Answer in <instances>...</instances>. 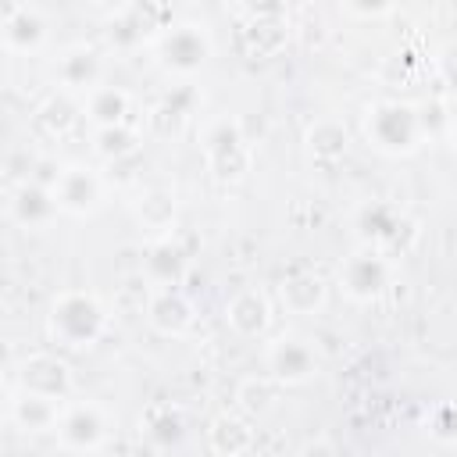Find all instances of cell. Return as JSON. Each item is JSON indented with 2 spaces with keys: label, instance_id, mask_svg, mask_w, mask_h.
I'll return each mask as SVG.
<instances>
[{
  "label": "cell",
  "instance_id": "cell-12",
  "mask_svg": "<svg viewBox=\"0 0 457 457\" xmlns=\"http://www.w3.org/2000/svg\"><path fill=\"white\" fill-rule=\"evenodd\" d=\"M0 39L7 54H36L50 39V18L39 4H7L0 18Z\"/></svg>",
  "mask_w": 457,
  "mask_h": 457
},
{
  "label": "cell",
  "instance_id": "cell-1",
  "mask_svg": "<svg viewBox=\"0 0 457 457\" xmlns=\"http://www.w3.org/2000/svg\"><path fill=\"white\" fill-rule=\"evenodd\" d=\"M111 311L93 289H61L46 303V336L64 350H89L107 332Z\"/></svg>",
  "mask_w": 457,
  "mask_h": 457
},
{
  "label": "cell",
  "instance_id": "cell-31",
  "mask_svg": "<svg viewBox=\"0 0 457 457\" xmlns=\"http://www.w3.org/2000/svg\"><path fill=\"white\" fill-rule=\"evenodd\" d=\"M296 457H339V450H336V443L328 436H311V439H303Z\"/></svg>",
  "mask_w": 457,
  "mask_h": 457
},
{
  "label": "cell",
  "instance_id": "cell-5",
  "mask_svg": "<svg viewBox=\"0 0 457 457\" xmlns=\"http://www.w3.org/2000/svg\"><path fill=\"white\" fill-rule=\"evenodd\" d=\"M336 282L339 289L353 300V303H375L378 296L389 293V282H393V264L382 250L375 246H357L353 253L343 257L339 271H336Z\"/></svg>",
  "mask_w": 457,
  "mask_h": 457
},
{
  "label": "cell",
  "instance_id": "cell-33",
  "mask_svg": "<svg viewBox=\"0 0 457 457\" xmlns=\"http://www.w3.org/2000/svg\"><path fill=\"white\" fill-rule=\"evenodd\" d=\"M446 136H450V139H453V146H457V114L450 118V132H446Z\"/></svg>",
  "mask_w": 457,
  "mask_h": 457
},
{
  "label": "cell",
  "instance_id": "cell-21",
  "mask_svg": "<svg viewBox=\"0 0 457 457\" xmlns=\"http://www.w3.org/2000/svg\"><path fill=\"white\" fill-rule=\"evenodd\" d=\"M132 218L143 232H150L154 239L161 236H171L175 232V218H179V204H175V193L171 189H143V196L132 204Z\"/></svg>",
  "mask_w": 457,
  "mask_h": 457
},
{
  "label": "cell",
  "instance_id": "cell-24",
  "mask_svg": "<svg viewBox=\"0 0 457 457\" xmlns=\"http://www.w3.org/2000/svg\"><path fill=\"white\" fill-rule=\"evenodd\" d=\"M278 389H282V386H278L271 375H243V378L236 382V393H232L236 411L246 414V418H261V414H268V411L275 407Z\"/></svg>",
  "mask_w": 457,
  "mask_h": 457
},
{
  "label": "cell",
  "instance_id": "cell-23",
  "mask_svg": "<svg viewBox=\"0 0 457 457\" xmlns=\"http://www.w3.org/2000/svg\"><path fill=\"white\" fill-rule=\"evenodd\" d=\"M303 146L318 161H339L350 146V132L339 118H314L303 132Z\"/></svg>",
  "mask_w": 457,
  "mask_h": 457
},
{
  "label": "cell",
  "instance_id": "cell-7",
  "mask_svg": "<svg viewBox=\"0 0 457 457\" xmlns=\"http://www.w3.org/2000/svg\"><path fill=\"white\" fill-rule=\"evenodd\" d=\"M54 436H57V446L68 453H96L111 436V418L96 400H75V403H64V414Z\"/></svg>",
  "mask_w": 457,
  "mask_h": 457
},
{
  "label": "cell",
  "instance_id": "cell-11",
  "mask_svg": "<svg viewBox=\"0 0 457 457\" xmlns=\"http://www.w3.org/2000/svg\"><path fill=\"white\" fill-rule=\"evenodd\" d=\"M189 261H193L189 246L171 232V236H161V239L146 243L139 275L150 282V289H179L182 278L189 275Z\"/></svg>",
  "mask_w": 457,
  "mask_h": 457
},
{
  "label": "cell",
  "instance_id": "cell-19",
  "mask_svg": "<svg viewBox=\"0 0 457 457\" xmlns=\"http://www.w3.org/2000/svg\"><path fill=\"white\" fill-rule=\"evenodd\" d=\"M257 443L253 432V418L239 414V411H221L207 421V446L218 457H246Z\"/></svg>",
  "mask_w": 457,
  "mask_h": 457
},
{
  "label": "cell",
  "instance_id": "cell-17",
  "mask_svg": "<svg viewBox=\"0 0 457 457\" xmlns=\"http://www.w3.org/2000/svg\"><path fill=\"white\" fill-rule=\"evenodd\" d=\"M61 414H64V400H50V396H36V393H25L18 389L7 403V418L18 432L25 436H43V432H57L61 425Z\"/></svg>",
  "mask_w": 457,
  "mask_h": 457
},
{
  "label": "cell",
  "instance_id": "cell-15",
  "mask_svg": "<svg viewBox=\"0 0 457 457\" xmlns=\"http://www.w3.org/2000/svg\"><path fill=\"white\" fill-rule=\"evenodd\" d=\"M143 314H146V325L157 336H168V339L186 336L196 321V307L182 289H150V300H146Z\"/></svg>",
  "mask_w": 457,
  "mask_h": 457
},
{
  "label": "cell",
  "instance_id": "cell-29",
  "mask_svg": "<svg viewBox=\"0 0 457 457\" xmlns=\"http://www.w3.org/2000/svg\"><path fill=\"white\" fill-rule=\"evenodd\" d=\"M196 104H200V89H196L193 82H179V86H171V89L164 93L161 111L171 114V118H186V114L196 111Z\"/></svg>",
  "mask_w": 457,
  "mask_h": 457
},
{
  "label": "cell",
  "instance_id": "cell-8",
  "mask_svg": "<svg viewBox=\"0 0 457 457\" xmlns=\"http://www.w3.org/2000/svg\"><path fill=\"white\" fill-rule=\"evenodd\" d=\"M14 378H18V389L25 393H36V396H50V400H64L75 393V378H71V368L68 361H61L57 353H29L21 357L14 368Z\"/></svg>",
  "mask_w": 457,
  "mask_h": 457
},
{
  "label": "cell",
  "instance_id": "cell-13",
  "mask_svg": "<svg viewBox=\"0 0 457 457\" xmlns=\"http://www.w3.org/2000/svg\"><path fill=\"white\" fill-rule=\"evenodd\" d=\"M246 25L239 29V46L250 57H271L286 46L289 29H286V7L282 4H250L243 7Z\"/></svg>",
  "mask_w": 457,
  "mask_h": 457
},
{
  "label": "cell",
  "instance_id": "cell-26",
  "mask_svg": "<svg viewBox=\"0 0 457 457\" xmlns=\"http://www.w3.org/2000/svg\"><path fill=\"white\" fill-rule=\"evenodd\" d=\"M139 132L132 121L125 125H107V129H93V150L104 157V161H125V157H136L139 154Z\"/></svg>",
  "mask_w": 457,
  "mask_h": 457
},
{
  "label": "cell",
  "instance_id": "cell-9",
  "mask_svg": "<svg viewBox=\"0 0 457 457\" xmlns=\"http://www.w3.org/2000/svg\"><path fill=\"white\" fill-rule=\"evenodd\" d=\"M357 232H361L364 246H375V250H382L386 257H389L396 246L407 250V243L400 239L403 232H407V236H418L414 221H411L400 207L382 204V200H371V204H364V207L357 211Z\"/></svg>",
  "mask_w": 457,
  "mask_h": 457
},
{
  "label": "cell",
  "instance_id": "cell-27",
  "mask_svg": "<svg viewBox=\"0 0 457 457\" xmlns=\"http://www.w3.org/2000/svg\"><path fill=\"white\" fill-rule=\"evenodd\" d=\"M143 432L157 446H175L186 436V421H182V414L175 407H150L146 421H143Z\"/></svg>",
  "mask_w": 457,
  "mask_h": 457
},
{
  "label": "cell",
  "instance_id": "cell-18",
  "mask_svg": "<svg viewBox=\"0 0 457 457\" xmlns=\"http://www.w3.org/2000/svg\"><path fill=\"white\" fill-rule=\"evenodd\" d=\"M7 211H11V221L21 225V228H46L61 214V204H57V196H54L50 186L25 179L11 193V207Z\"/></svg>",
  "mask_w": 457,
  "mask_h": 457
},
{
  "label": "cell",
  "instance_id": "cell-20",
  "mask_svg": "<svg viewBox=\"0 0 457 457\" xmlns=\"http://www.w3.org/2000/svg\"><path fill=\"white\" fill-rule=\"evenodd\" d=\"M278 303L286 314H318L328 303V282L318 271H293L278 282Z\"/></svg>",
  "mask_w": 457,
  "mask_h": 457
},
{
  "label": "cell",
  "instance_id": "cell-10",
  "mask_svg": "<svg viewBox=\"0 0 457 457\" xmlns=\"http://www.w3.org/2000/svg\"><path fill=\"white\" fill-rule=\"evenodd\" d=\"M54 196H57L64 214L89 218V214H96L104 207V179H100L96 168L71 161V164L61 168V175L54 182Z\"/></svg>",
  "mask_w": 457,
  "mask_h": 457
},
{
  "label": "cell",
  "instance_id": "cell-14",
  "mask_svg": "<svg viewBox=\"0 0 457 457\" xmlns=\"http://www.w3.org/2000/svg\"><path fill=\"white\" fill-rule=\"evenodd\" d=\"M54 75H57V86L64 93H82L86 96L89 89L104 86V54L93 43H75L57 57Z\"/></svg>",
  "mask_w": 457,
  "mask_h": 457
},
{
  "label": "cell",
  "instance_id": "cell-32",
  "mask_svg": "<svg viewBox=\"0 0 457 457\" xmlns=\"http://www.w3.org/2000/svg\"><path fill=\"white\" fill-rule=\"evenodd\" d=\"M339 11L350 18H386L393 14V4H339Z\"/></svg>",
  "mask_w": 457,
  "mask_h": 457
},
{
  "label": "cell",
  "instance_id": "cell-3",
  "mask_svg": "<svg viewBox=\"0 0 457 457\" xmlns=\"http://www.w3.org/2000/svg\"><path fill=\"white\" fill-rule=\"evenodd\" d=\"M200 154L207 161V171L221 186H236L253 168V143L243 132V121L236 114H218L200 132Z\"/></svg>",
  "mask_w": 457,
  "mask_h": 457
},
{
  "label": "cell",
  "instance_id": "cell-22",
  "mask_svg": "<svg viewBox=\"0 0 457 457\" xmlns=\"http://www.w3.org/2000/svg\"><path fill=\"white\" fill-rule=\"evenodd\" d=\"M132 114V96L121 86H96L82 96V118L93 121V129H107V125H125Z\"/></svg>",
  "mask_w": 457,
  "mask_h": 457
},
{
  "label": "cell",
  "instance_id": "cell-16",
  "mask_svg": "<svg viewBox=\"0 0 457 457\" xmlns=\"http://www.w3.org/2000/svg\"><path fill=\"white\" fill-rule=\"evenodd\" d=\"M225 325L243 339H261L271 325V300L264 296V289L246 286L232 293L225 300Z\"/></svg>",
  "mask_w": 457,
  "mask_h": 457
},
{
  "label": "cell",
  "instance_id": "cell-25",
  "mask_svg": "<svg viewBox=\"0 0 457 457\" xmlns=\"http://www.w3.org/2000/svg\"><path fill=\"white\" fill-rule=\"evenodd\" d=\"M79 118H82V104H79L71 93H64V89L50 93V96L36 107V114H32V121H36L46 136H64Z\"/></svg>",
  "mask_w": 457,
  "mask_h": 457
},
{
  "label": "cell",
  "instance_id": "cell-4",
  "mask_svg": "<svg viewBox=\"0 0 457 457\" xmlns=\"http://www.w3.org/2000/svg\"><path fill=\"white\" fill-rule=\"evenodd\" d=\"M150 50H154V61H157L168 75L189 82L196 71L207 68L211 54H214V39H211V32H207L204 25H196V21H171V25H164V32L150 43Z\"/></svg>",
  "mask_w": 457,
  "mask_h": 457
},
{
  "label": "cell",
  "instance_id": "cell-30",
  "mask_svg": "<svg viewBox=\"0 0 457 457\" xmlns=\"http://www.w3.org/2000/svg\"><path fill=\"white\" fill-rule=\"evenodd\" d=\"M436 68H439L443 86H446L450 93H457V43L439 46V54H436Z\"/></svg>",
  "mask_w": 457,
  "mask_h": 457
},
{
  "label": "cell",
  "instance_id": "cell-6",
  "mask_svg": "<svg viewBox=\"0 0 457 457\" xmlns=\"http://www.w3.org/2000/svg\"><path fill=\"white\" fill-rule=\"evenodd\" d=\"M318 368H321V357L307 336L282 332L264 346V375H271L282 389L311 382L318 375Z\"/></svg>",
  "mask_w": 457,
  "mask_h": 457
},
{
  "label": "cell",
  "instance_id": "cell-2",
  "mask_svg": "<svg viewBox=\"0 0 457 457\" xmlns=\"http://www.w3.org/2000/svg\"><path fill=\"white\" fill-rule=\"evenodd\" d=\"M364 139L386 157H411L428 136L421 125V104L411 100H375L364 111Z\"/></svg>",
  "mask_w": 457,
  "mask_h": 457
},
{
  "label": "cell",
  "instance_id": "cell-28",
  "mask_svg": "<svg viewBox=\"0 0 457 457\" xmlns=\"http://www.w3.org/2000/svg\"><path fill=\"white\" fill-rule=\"evenodd\" d=\"M425 428L436 443H457V400H439L425 414Z\"/></svg>",
  "mask_w": 457,
  "mask_h": 457
}]
</instances>
